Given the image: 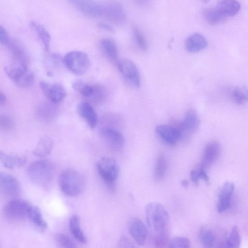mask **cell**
Masks as SVG:
<instances>
[{"label":"cell","instance_id":"obj_30","mask_svg":"<svg viewBox=\"0 0 248 248\" xmlns=\"http://www.w3.org/2000/svg\"><path fill=\"white\" fill-rule=\"evenodd\" d=\"M30 25L37 33L45 49L49 51L51 36L48 31L42 25L36 22L31 21Z\"/></svg>","mask_w":248,"mask_h":248},{"label":"cell","instance_id":"obj_33","mask_svg":"<svg viewBox=\"0 0 248 248\" xmlns=\"http://www.w3.org/2000/svg\"><path fill=\"white\" fill-rule=\"evenodd\" d=\"M199 239L201 243L206 248L213 247L216 237L213 232L208 228L202 226L199 231Z\"/></svg>","mask_w":248,"mask_h":248},{"label":"cell","instance_id":"obj_21","mask_svg":"<svg viewBox=\"0 0 248 248\" xmlns=\"http://www.w3.org/2000/svg\"><path fill=\"white\" fill-rule=\"evenodd\" d=\"M185 47L190 53H197L204 49L208 45L206 38L200 33L189 36L185 41Z\"/></svg>","mask_w":248,"mask_h":248},{"label":"cell","instance_id":"obj_46","mask_svg":"<svg viewBox=\"0 0 248 248\" xmlns=\"http://www.w3.org/2000/svg\"><path fill=\"white\" fill-rule=\"evenodd\" d=\"M7 99L5 95L0 91V106L4 105L6 102Z\"/></svg>","mask_w":248,"mask_h":248},{"label":"cell","instance_id":"obj_25","mask_svg":"<svg viewBox=\"0 0 248 248\" xmlns=\"http://www.w3.org/2000/svg\"><path fill=\"white\" fill-rule=\"evenodd\" d=\"M28 218L41 232L45 231L47 228V224L40 209L36 206L31 205Z\"/></svg>","mask_w":248,"mask_h":248},{"label":"cell","instance_id":"obj_34","mask_svg":"<svg viewBox=\"0 0 248 248\" xmlns=\"http://www.w3.org/2000/svg\"><path fill=\"white\" fill-rule=\"evenodd\" d=\"M241 238L238 228L237 226H234L231 230L226 245L229 248H239Z\"/></svg>","mask_w":248,"mask_h":248},{"label":"cell","instance_id":"obj_32","mask_svg":"<svg viewBox=\"0 0 248 248\" xmlns=\"http://www.w3.org/2000/svg\"><path fill=\"white\" fill-rule=\"evenodd\" d=\"M73 88L81 95L89 97L93 95L96 90L95 87L80 80H75L72 84Z\"/></svg>","mask_w":248,"mask_h":248},{"label":"cell","instance_id":"obj_29","mask_svg":"<svg viewBox=\"0 0 248 248\" xmlns=\"http://www.w3.org/2000/svg\"><path fill=\"white\" fill-rule=\"evenodd\" d=\"M203 16L206 21L211 25L221 23L226 18L216 7H208L202 11Z\"/></svg>","mask_w":248,"mask_h":248},{"label":"cell","instance_id":"obj_7","mask_svg":"<svg viewBox=\"0 0 248 248\" xmlns=\"http://www.w3.org/2000/svg\"><path fill=\"white\" fill-rule=\"evenodd\" d=\"M31 204L23 199H15L10 201L4 207L5 217L10 221H21L28 218Z\"/></svg>","mask_w":248,"mask_h":248},{"label":"cell","instance_id":"obj_3","mask_svg":"<svg viewBox=\"0 0 248 248\" xmlns=\"http://www.w3.org/2000/svg\"><path fill=\"white\" fill-rule=\"evenodd\" d=\"M147 223L155 232L163 231L169 222V217L165 207L157 202H150L145 208Z\"/></svg>","mask_w":248,"mask_h":248},{"label":"cell","instance_id":"obj_37","mask_svg":"<svg viewBox=\"0 0 248 248\" xmlns=\"http://www.w3.org/2000/svg\"><path fill=\"white\" fill-rule=\"evenodd\" d=\"M15 122L9 116L0 114V131H7L13 129Z\"/></svg>","mask_w":248,"mask_h":248},{"label":"cell","instance_id":"obj_41","mask_svg":"<svg viewBox=\"0 0 248 248\" xmlns=\"http://www.w3.org/2000/svg\"><path fill=\"white\" fill-rule=\"evenodd\" d=\"M119 248H132L134 246L132 243L126 237H122L118 243Z\"/></svg>","mask_w":248,"mask_h":248},{"label":"cell","instance_id":"obj_4","mask_svg":"<svg viewBox=\"0 0 248 248\" xmlns=\"http://www.w3.org/2000/svg\"><path fill=\"white\" fill-rule=\"evenodd\" d=\"M4 71L9 78L20 88L30 87L34 82V73L28 65L14 62L5 67Z\"/></svg>","mask_w":248,"mask_h":248},{"label":"cell","instance_id":"obj_45","mask_svg":"<svg viewBox=\"0 0 248 248\" xmlns=\"http://www.w3.org/2000/svg\"><path fill=\"white\" fill-rule=\"evenodd\" d=\"M151 0H134L135 2L140 5H145L149 3Z\"/></svg>","mask_w":248,"mask_h":248},{"label":"cell","instance_id":"obj_43","mask_svg":"<svg viewBox=\"0 0 248 248\" xmlns=\"http://www.w3.org/2000/svg\"><path fill=\"white\" fill-rule=\"evenodd\" d=\"M199 175L200 179L204 181L206 183L209 184L210 182L209 177H208L207 171L203 169L200 168L198 170Z\"/></svg>","mask_w":248,"mask_h":248},{"label":"cell","instance_id":"obj_35","mask_svg":"<svg viewBox=\"0 0 248 248\" xmlns=\"http://www.w3.org/2000/svg\"><path fill=\"white\" fill-rule=\"evenodd\" d=\"M55 241L59 247L62 248H76L77 246L71 238L65 234L58 233L55 236Z\"/></svg>","mask_w":248,"mask_h":248},{"label":"cell","instance_id":"obj_28","mask_svg":"<svg viewBox=\"0 0 248 248\" xmlns=\"http://www.w3.org/2000/svg\"><path fill=\"white\" fill-rule=\"evenodd\" d=\"M100 45L103 52L110 60L118 61V50L115 43L112 39L104 38L100 41Z\"/></svg>","mask_w":248,"mask_h":248},{"label":"cell","instance_id":"obj_16","mask_svg":"<svg viewBox=\"0 0 248 248\" xmlns=\"http://www.w3.org/2000/svg\"><path fill=\"white\" fill-rule=\"evenodd\" d=\"M234 188V183L231 181H226L222 186L217 195V208L219 213L224 212L229 207Z\"/></svg>","mask_w":248,"mask_h":248},{"label":"cell","instance_id":"obj_10","mask_svg":"<svg viewBox=\"0 0 248 248\" xmlns=\"http://www.w3.org/2000/svg\"><path fill=\"white\" fill-rule=\"evenodd\" d=\"M39 85L44 95L54 103L61 102L67 95L66 90L61 84L41 81Z\"/></svg>","mask_w":248,"mask_h":248},{"label":"cell","instance_id":"obj_13","mask_svg":"<svg viewBox=\"0 0 248 248\" xmlns=\"http://www.w3.org/2000/svg\"><path fill=\"white\" fill-rule=\"evenodd\" d=\"M200 119L197 112L193 109H189L185 114L184 119L179 129L181 132L182 138L186 134L196 133L200 126Z\"/></svg>","mask_w":248,"mask_h":248},{"label":"cell","instance_id":"obj_42","mask_svg":"<svg viewBox=\"0 0 248 248\" xmlns=\"http://www.w3.org/2000/svg\"><path fill=\"white\" fill-rule=\"evenodd\" d=\"M190 177L193 184L196 186H198L200 179L198 170H193L191 171Z\"/></svg>","mask_w":248,"mask_h":248},{"label":"cell","instance_id":"obj_6","mask_svg":"<svg viewBox=\"0 0 248 248\" xmlns=\"http://www.w3.org/2000/svg\"><path fill=\"white\" fill-rule=\"evenodd\" d=\"M63 62L66 67L77 75H83L88 70L90 60L84 52L74 50L67 53L64 56Z\"/></svg>","mask_w":248,"mask_h":248},{"label":"cell","instance_id":"obj_14","mask_svg":"<svg viewBox=\"0 0 248 248\" xmlns=\"http://www.w3.org/2000/svg\"><path fill=\"white\" fill-rule=\"evenodd\" d=\"M221 152L220 143L216 140L209 142L204 147L202 158L200 168L207 171L219 156Z\"/></svg>","mask_w":248,"mask_h":248},{"label":"cell","instance_id":"obj_23","mask_svg":"<svg viewBox=\"0 0 248 248\" xmlns=\"http://www.w3.org/2000/svg\"><path fill=\"white\" fill-rule=\"evenodd\" d=\"M225 17L236 15L240 9V4L237 0H219L215 6Z\"/></svg>","mask_w":248,"mask_h":248},{"label":"cell","instance_id":"obj_36","mask_svg":"<svg viewBox=\"0 0 248 248\" xmlns=\"http://www.w3.org/2000/svg\"><path fill=\"white\" fill-rule=\"evenodd\" d=\"M168 245L170 248H188L190 243L186 237H175L169 240Z\"/></svg>","mask_w":248,"mask_h":248},{"label":"cell","instance_id":"obj_40","mask_svg":"<svg viewBox=\"0 0 248 248\" xmlns=\"http://www.w3.org/2000/svg\"><path fill=\"white\" fill-rule=\"evenodd\" d=\"M9 38V34L6 30L0 25V44H6Z\"/></svg>","mask_w":248,"mask_h":248},{"label":"cell","instance_id":"obj_5","mask_svg":"<svg viewBox=\"0 0 248 248\" xmlns=\"http://www.w3.org/2000/svg\"><path fill=\"white\" fill-rule=\"evenodd\" d=\"M96 168L100 178L108 188L113 190L119 173L116 160L109 157H102L97 162Z\"/></svg>","mask_w":248,"mask_h":248},{"label":"cell","instance_id":"obj_17","mask_svg":"<svg viewBox=\"0 0 248 248\" xmlns=\"http://www.w3.org/2000/svg\"><path fill=\"white\" fill-rule=\"evenodd\" d=\"M82 14L89 17L101 16V5L94 0H69Z\"/></svg>","mask_w":248,"mask_h":248},{"label":"cell","instance_id":"obj_39","mask_svg":"<svg viewBox=\"0 0 248 248\" xmlns=\"http://www.w3.org/2000/svg\"><path fill=\"white\" fill-rule=\"evenodd\" d=\"M169 242L168 234L165 230L157 232V234L154 239L155 247H164L167 244L168 245Z\"/></svg>","mask_w":248,"mask_h":248},{"label":"cell","instance_id":"obj_18","mask_svg":"<svg viewBox=\"0 0 248 248\" xmlns=\"http://www.w3.org/2000/svg\"><path fill=\"white\" fill-rule=\"evenodd\" d=\"M6 45L14 58V62L29 65V56L26 48L19 41L9 38Z\"/></svg>","mask_w":248,"mask_h":248},{"label":"cell","instance_id":"obj_44","mask_svg":"<svg viewBox=\"0 0 248 248\" xmlns=\"http://www.w3.org/2000/svg\"><path fill=\"white\" fill-rule=\"evenodd\" d=\"M98 27L102 30L109 31H113L114 30L112 27L103 22H99Z\"/></svg>","mask_w":248,"mask_h":248},{"label":"cell","instance_id":"obj_9","mask_svg":"<svg viewBox=\"0 0 248 248\" xmlns=\"http://www.w3.org/2000/svg\"><path fill=\"white\" fill-rule=\"evenodd\" d=\"M101 5V16L109 21L115 24L124 23L125 14L122 5L117 1L110 0Z\"/></svg>","mask_w":248,"mask_h":248},{"label":"cell","instance_id":"obj_38","mask_svg":"<svg viewBox=\"0 0 248 248\" xmlns=\"http://www.w3.org/2000/svg\"><path fill=\"white\" fill-rule=\"evenodd\" d=\"M133 32L135 41L139 47L143 51L147 50L148 48V44L147 41L139 29L135 27L133 29Z\"/></svg>","mask_w":248,"mask_h":248},{"label":"cell","instance_id":"obj_24","mask_svg":"<svg viewBox=\"0 0 248 248\" xmlns=\"http://www.w3.org/2000/svg\"><path fill=\"white\" fill-rule=\"evenodd\" d=\"M52 148V139L49 136H44L37 142L33 153L37 157L45 158L50 154Z\"/></svg>","mask_w":248,"mask_h":248},{"label":"cell","instance_id":"obj_19","mask_svg":"<svg viewBox=\"0 0 248 248\" xmlns=\"http://www.w3.org/2000/svg\"><path fill=\"white\" fill-rule=\"evenodd\" d=\"M129 231L131 235L138 244H145L147 237V230L142 221L138 218H133L129 225Z\"/></svg>","mask_w":248,"mask_h":248},{"label":"cell","instance_id":"obj_1","mask_svg":"<svg viewBox=\"0 0 248 248\" xmlns=\"http://www.w3.org/2000/svg\"><path fill=\"white\" fill-rule=\"evenodd\" d=\"M59 184L61 190L64 195L74 197L79 195L83 191L86 181L81 173L76 170L68 169L60 174Z\"/></svg>","mask_w":248,"mask_h":248},{"label":"cell","instance_id":"obj_47","mask_svg":"<svg viewBox=\"0 0 248 248\" xmlns=\"http://www.w3.org/2000/svg\"><path fill=\"white\" fill-rule=\"evenodd\" d=\"M182 186L185 187H187L189 186V182L187 180H183L181 182Z\"/></svg>","mask_w":248,"mask_h":248},{"label":"cell","instance_id":"obj_27","mask_svg":"<svg viewBox=\"0 0 248 248\" xmlns=\"http://www.w3.org/2000/svg\"><path fill=\"white\" fill-rule=\"evenodd\" d=\"M168 170V163L164 154L158 155L154 169V179L157 182H161L165 177Z\"/></svg>","mask_w":248,"mask_h":248},{"label":"cell","instance_id":"obj_12","mask_svg":"<svg viewBox=\"0 0 248 248\" xmlns=\"http://www.w3.org/2000/svg\"><path fill=\"white\" fill-rule=\"evenodd\" d=\"M20 190V184L13 175L0 172V193L5 196H15Z\"/></svg>","mask_w":248,"mask_h":248},{"label":"cell","instance_id":"obj_26","mask_svg":"<svg viewBox=\"0 0 248 248\" xmlns=\"http://www.w3.org/2000/svg\"><path fill=\"white\" fill-rule=\"evenodd\" d=\"M69 228L74 237L79 242L86 244L87 238L82 230L81 229L79 217L74 215L72 216L69 220Z\"/></svg>","mask_w":248,"mask_h":248},{"label":"cell","instance_id":"obj_20","mask_svg":"<svg viewBox=\"0 0 248 248\" xmlns=\"http://www.w3.org/2000/svg\"><path fill=\"white\" fill-rule=\"evenodd\" d=\"M77 110L79 116L84 119L90 128H94L97 124L98 117L92 105L88 102H81L78 104Z\"/></svg>","mask_w":248,"mask_h":248},{"label":"cell","instance_id":"obj_8","mask_svg":"<svg viewBox=\"0 0 248 248\" xmlns=\"http://www.w3.org/2000/svg\"><path fill=\"white\" fill-rule=\"evenodd\" d=\"M117 65L120 72L127 82L136 88L140 86V73L134 62L130 60L123 59L117 61Z\"/></svg>","mask_w":248,"mask_h":248},{"label":"cell","instance_id":"obj_31","mask_svg":"<svg viewBox=\"0 0 248 248\" xmlns=\"http://www.w3.org/2000/svg\"><path fill=\"white\" fill-rule=\"evenodd\" d=\"M231 96L232 102L236 105H244L248 101L247 88L244 86L236 87L232 91Z\"/></svg>","mask_w":248,"mask_h":248},{"label":"cell","instance_id":"obj_48","mask_svg":"<svg viewBox=\"0 0 248 248\" xmlns=\"http://www.w3.org/2000/svg\"><path fill=\"white\" fill-rule=\"evenodd\" d=\"M200 0L204 3H206L210 1V0Z\"/></svg>","mask_w":248,"mask_h":248},{"label":"cell","instance_id":"obj_2","mask_svg":"<svg viewBox=\"0 0 248 248\" xmlns=\"http://www.w3.org/2000/svg\"><path fill=\"white\" fill-rule=\"evenodd\" d=\"M27 175L36 185L45 187L49 185L54 176V168L46 160L41 159L32 162L27 169Z\"/></svg>","mask_w":248,"mask_h":248},{"label":"cell","instance_id":"obj_15","mask_svg":"<svg viewBox=\"0 0 248 248\" xmlns=\"http://www.w3.org/2000/svg\"><path fill=\"white\" fill-rule=\"evenodd\" d=\"M101 135L109 147L114 151H120L124 144L123 134L118 130L106 127L101 130Z\"/></svg>","mask_w":248,"mask_h":248},{"label":"cell","instance_id":"obj_22","mask_svg":"<svg viewBox=\"0 0 248 248\" xmlns=\"http://www.w3.org/2000/svg\"><path fill=\"white\" fill-rule=\"evenodd\" d=\"M26 157L23 155L9 154L0 150V162L7 169L14 170L26 163Z\"/></svg>","mask_w":248,"mask_h":248},{"label":"cell","instance_id":"obj_11","mask_svg":"<svg viewBox=\"0 0 248 248\" xmlns=\"http://www.w3.org/2000/svg\"><path fill=\"white\" fill-rule=\"evenodd\" d=\"M157 137L169 145L176 144L182 139L181 132L177 127L169 124L158 125L155 129Z\"/></svg>","mask_w":248,"mask_h":248}]
</instances>
